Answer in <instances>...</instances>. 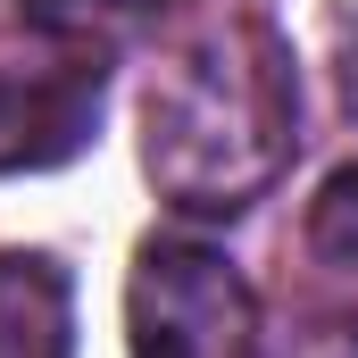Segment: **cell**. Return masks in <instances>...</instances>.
Here are the masks:
<instances>
[{"label": "cell", "instance_id": "1", "mask_svg": "<svg viewBox=\"0 0 358 358\" xmlns=\"http://www.w3.org/2000/svg\"><path fill=\"white\" fill-rule=\"evenodd\" d=\"M292 59L259 17L217 25L150 84L142 159L183 208H242L292 159Z\"/></svg>", "mask_w": 358, "mask_h": 358}, {"label": "cell", "instance_id": "2", "mask_svg": "<svg viewBox=\"0 0 358 358\" xmlns=\"http://www.w3.org/2000/svg\"><path fill=\"white\" fill-rule=\"evenodd\" d=\"M134 358H259L250 283L200 242H142L125 283Z\"/></svg>", "mask_w": 358, "mask_h": 358}, {"label": "cell", "instance_id": "3", "mask_svg": "<svg viewBox=\"0 0 358 358\" xmlns=\"http://www.w3.org/2000/svg\"><path fill=\"white\" fill-rule=\"evenodd\" d=\"M100 125V67L50 59V67H0V176L76 159Z\"/></svg>", "mask_w": 358, "mask_h": 358}, {"label": "cell", "instance_id": "4", "mask_svg": "<svg viewBox=\"0 0 358 358\" xmlns=\"http://www.w3.org/2000/svg\"><path fill=\"white\" fill-rule=\"evenodd\" d=\"M67 350H76L67 267L42 250H0V358H67Z\"/></svg>", "mask_w": 358, "mask_h": 358}, {"label": "cell", "instance_id": "5", "mask_svg": "<svg viewBox=\"0 0 358 358\" xmlns=\"http://www.w3.org/2000/svg\"><path fill=\"white\" fill-rule=\"evenodd\" d=\"M159 0H25V25L42 34H67V42H100V34H125L142 25Z\"/></svg>", "mask_w": 358, "mask_h": 358}, {"label": "cell", "instance_id": "6", "mask_svg": "<svg viewBox=\"0 0 358 358\" xmlns=\"http://www.w3.org/2000/svg\"><path fill=\"white\" fill-rule=\"evenodd\" d=\"M308 242H317V259H325V267L358 275V167H342V176H334L325 192H317Z\"/></svg>", "mask_w": 358, "mask_h": 358}, {"label": "cell", "instance_id": "7", "mask_svg": "<svg viewBox=\"0 0 358 358\" xmlns=\"http://www.w3.org/2000/svg\"><path fill=\"white\" fill-rule=\"evenodd\" d=\"M342 358H358V350H342Z\"/></svg>", "mask_w": 358, "mask_h": 358}]
</instances>
